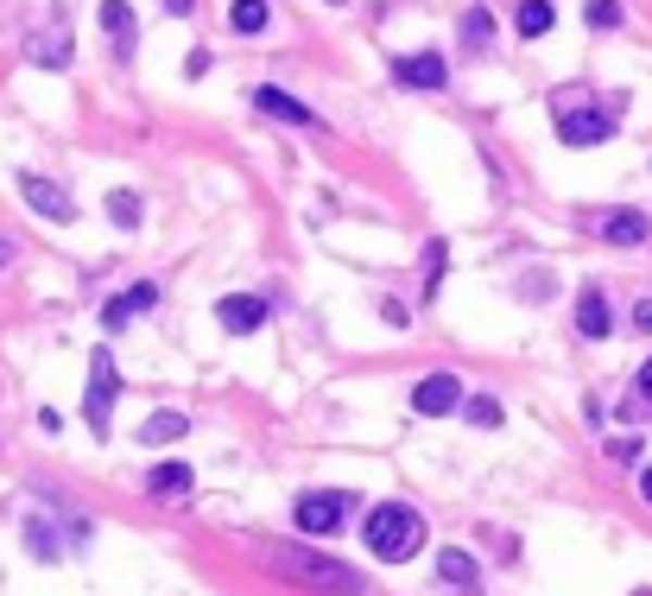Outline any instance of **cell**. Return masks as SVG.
Returning a JSON list of instances; mask_svg holds the SVG:
<instances>
[{
  "label": "cell",
  "instance_id": "cell-1",
  "mask_svg": "<svg viewBox=\"0 0 652 596\" xmlns=\"http://www.w3.org/2000/svg\"><path fill=\"white\" fill-rule=\"evenodd\" d=\"M260 564L273 571V578H286L298 591H324V596H362V571H349L342 559H329V552H311V539H286V546H266Z\"/></svg>",
  "mask_w": 652,
  "mask_h": 596
},
{
  "label": "cell",
  "instance_id": "cell-2",
  "mask_svg": "<svg viewBox=\"0 0 652 596\" xmlns=\"http://www.w3.org/2000/svg\"><path fill=\"white\" fill-rule=\"evenodd\" d=\"M362 539H367V552H374L380 564H405V559L425 552V514H412L405 501H380V508L367 514Z\"/></svg>",
  "mask_w": 652,
  "mask_h": 596
},
{
  "label": "cell",
  "instance_id": "cell-3",
  "mask_svg": "<svg viewBox=\"0 0 652 596\" xmlns=\"http://www.w3.org/2000/svg\"><path fill=\"white\" fill-rule=\"evenodd\" d=\"M114 400H121V369L109 362V349H96V356H89V387H83V419H89L96 438H109Z\"/></svg>",
  "mask_w": 652,
  "mask_h": 596
},
{
  "label": "cell",
  "instance_id": "cell-4",
  "mask_svg": "<svg viewBox=\"0 0 652 596\" xmlns=\"http://www.w3.org/2000/svg\"><path fill=\"white\" fill-rule=\"evenodd\" d=\"M349 514V495H336V488H311V495H298V508H291V526L304 533V539H324L329 526Z\"/></svg>",
  "mask_w": 652,
  "mask_h": 596
},
{
  "label": "cell",
  "instance_id": "cell-5",
  "mask_svg": "<svg viewBox=\"0 0 652 596\" xmlns=\"http://www.w3.org/2000/svg\"><path fill=\"white\" fill-rule=\"evenodd\" d=\"M71 58H76V38H71V20H64V13L26 38V64H38V71H64Z\"/></svg>",
  "mask_w": 652,
  "mask_h": 596
},
{
  "label": "cell",
  "instance_id": "cell-6",
  "mask_svg": "<svg viewBox=\"0 0 652 596\" xmlns=\"http://www.w3.org/2000/svg\"><path fill=\"white\" fill-rule=\"evenodd\" d=\"M615 134V114L609 109H564L557 102V140L564 147H602Z\"/></svg>",
  "mask_w": 652,
  "mask_h": 596
},
{
  "label": "cell",
  "instance_id": "cell-7",
  "mask_svg": "<svg viewBox=\"0 0 652 596\" xmlns=\"http://www.w3.org/2000/svg\"><path fill=\"white\" fill-rule=\"evenodd\" d=\"M20 197H26V210L45 216V223H76V197L64 185H51V178H38V172L20 178Z\"/></svg>",
  "mask_w": 652,
  "mask_h": 596
},
{
  "label": "cell",
  "instance_id": "cell-8",
  "mask_svg": "<svg viewBox=\"0 0 652 596\" xmlns=\"http://www.w3.org/2000/svg\"><path fill=\"white\" fill-rule=\"evenodd\" d=\"M254 109L273 114V121H286V127H304V134H324V114L311 109V102H298L286 89H273V83H260L254 89Z\"/></svg>",
  "mask_w": 652,
  "mask_h": 596
},
{
  "label": "cell",
  "instance_id": "cell-9",
  "mask_svg": "<svg viewBox=\"0 0 652 596\" xmlns=\"http://www.w3.org/2000/svg\"><path fill=\"white\" fill-rule=\"evenodd\" d=\"M266 318H273V305H266V298L260 293H228L216 305V324L228 336H260V324H266Z\"/></svg>",
  "mask_w": 652,
  "mask_h": 596
},
{
  "label": "cell",
  "instance_id": "cell-10",
  "mask_svg": "<svg viewBox=\"0 0 652 596\" xmlns=\"http://www.w3.org/2000/svg\"><path fill=\"white\" fill-rule=\"evenodd\" d=\"M456 407H463V381H456V374L437 369L412 387V412H418V419H443V412H456Z\"/></svg>",
  "mask_w": 652,
  "mask_h": 596
},
{
  "label": "cell",
  "instance_id": "cell-11",
  "mask_svg": "<svg viewBox=\"0 0 652 596\" xmlns=\"http://www.w3.org/2000/svg\"><path fill=\"white\" fill-rule=\"evenodd\" d=\"M96 20H102V33H109L114 58L127 64V58H134V45H140V20H134V7H127V0H102V7H96Z\"/></svg>",
  "mask_w": 652,
  "mask_h": 596
},
{
  "label": "cell",
  "instance_id": "cell-12",
  "mask_svg": "<svg viewBox=\"0 0 652 596\" xmlns=\"http://www.w3.org/2000/svg\"><path fill=\"white\" fill-rule=\"evenodd\" d=\"M595 235H602L609 248H640L652 235V223H647V210H602V216H595Z\"/></svg>",
  "mask_w": 652,
  "mask_h": 596
},
{
  "label": "cell",
  "instance_id": "cell-13",
  "mask_svg": "<svg viewBox=\"0 0 652 596\" xmlns=\"http://www.w3.org/2000/svg\"><path fill=\"white\" fill-rule=\"evenodd\" d=\"M437 578H443V591H456V596H481V564L463 546H443L437 552Z\"/></svg>",
  "mask_w": 652,
  "mask_h": 596
},
{
  "label": "cell",
  "instance_id": "cell-14",
  "mask_svg": "<svg viewBox=\"0 0 652 596\" xmlns=\"http://www.w3.org/2000/svg\"><path fill=\"white\" fill-rule=\"evenodd\" d=\"M393 83L399 89H443L450 83V64L437 51H418V58H399L393 64Z\"/></svg>",
  "mask_w": 652,
  "mask_h": 596
},
{
  "label": "cell",
  "instance_id": "cell-15",
  "mask_svg": "<svg viewBox=\"0 0 652 596\" xmlns=\"http://www.w3.org/2000/svg\"><path fill=\"white\" fill-rule=\"evenodd\" d=\"M152 305H159V286H152V280H140V286H127V293H114L109 305H102V324H109V331H121V324H134L140 311H152Z\"/></svg>",
  "mask_w": 652,
  "mask_h": 596
},
{
  "label": "cell",
  "instance_id": "cell-16",
  "mask_svg": "<svg viewBox=\"0 0 652 596\" xmlns=\"http://www.w3.org/2000/svg\"><path fill=\"white\" fill-rule=\"evenodd\" d=\"M577 331L589 336V343L609 336V298H602V286H582L577 293Z\"/></svg>",
  "mask_w": 652,
  "mask_h": 596
},
{
  "label": "cell",
  "instance_id": "cell-17",
  "mask_svg": "<svg viewBox=\"0 0 652 596\" xmlns=\"http://www.w3.org/2000/svg\"><path fill=\"white\" fill-rule=\"evenodd\" d=\"M146 488H152L159 501H184V495L197 488V470H190V463H159V470L146 476Z\"/></svg>",
  "mask_w": 652,
  "mask_h": 596
},
{
  "label": "cell",
  "instance_id": "cell-18",
  "mask_svg": "<svg viewBox=\"0 0 652 596\" xmlns=\"http://www.w3.org/2000/svg\"><path fill=\"white\" fill-rule=\"evenodd\" d=\"M228 26L241 38H260L273 26V7H266V0H235V7H228Z\"/></svg>",
  "mask_w": 652,
  "mask_h": 596
},
{
  "label": "cell",
  "instance_id": "cell-19",
  "mask_svg": "<svg viewBox=\"0 0 652 596\" xmlns=\"http://www.w3.org/2000/svg\"><path fill=\"white\" fill-rule=\"evenodd\" d=\"M513 26H519V38H544L551 26H557V7H551V0H519Z\"/></svg>",
  "mask_w": 652,
  "mask_h": 596
},
{
  "label": "cell",
  "instance_id": "cell-20",
  "mask_svg": "<svg viewBox=\"0 0 652 596\" xmlns=\"http://www.w3.org/2000/svg\"><path fill=\"white\" fill-rule=\"evenodd\" d=\"M184 432H190V419H184V412H152V419L140 425V438L152 450H159V445H178Z\"/></svg>",
  "mask_w": 652,
  "mask_h": 596
},
{
  "label": "cell",
  "instance_id": "cell-21",
  "mask_svg": "<svg viewBox=\"0 0 652 596\" xmlns=\"http://www.w3.org/2000/svg\"><path fill=\"white\" fill-rule=\"evenodd\" d=\"M463 38H469V51H488L494 45V13L488 7H469L463 13Z\"/></svg>",
  "mask_w": 652,
  "mask_h": 596
},
{
  "label": "cell",
  "instance_id": "cell-22",
  "mask_svg": "<svg viewBox=\"0 0 652 596\" xmlns=\"http://www.w3.org/2000/svg\"><path fill=\"white\" fill-rule=\"evenodd\" d=\"M437 286H443V241H425V286H418V298L431 305Z\"/></svg>",
  "mask_w": 652,
  "mask_h": 596
},
{
  "label": "cell",
  "instance_id": "cell-23",
  "mask_svg": "<svg viewBox=\"0 0 652 596\" xmlns=\"http://www.w3.org/2000/svg\"><path fill=\"white\" fill-rule=\"evenodd\" d=\"M582 20H589L595 33H615L627 13H620V0H589V7H582Z\"/></svg>",
  "mask_w": 652,
  "mask_h": 596
},
{
  "label": "cell",
  "instance_id": "cell-24",
  "mask_svg": "<svg viewBox=\"0 0 652 596\" xmlns=\"http://www.w3.org/2000/svg\"><path fill=\"white\" fill-rule=\"evenodd\" d=\"M26 546H33V559H58V539H51V521L45 514L26 521Z\"/></svg>",
  "mask_w": 652,
  "mask_h": 596
},
{
  "label": "cell",
  "instance_id": "cell-25",
  "mask_svg": "<svg viewBox=\"0 0 652 596\" xmlns=\"http://www.w3.org/2000/svg\"><path fill=\"white\" fill-rule=\"evenodd\" d=\"M109 216L121 228H140V197L134 190H109Z\"/></svg>",
  "mask_w": 652,
  "mask_h": 596
},
{
  "label": "cell",
  "instance_id": "cell-26",
  "mask_svg": "<svg viewBox=\"0 0 652 596\" xmlns=\"http://www.w3.org/2000/svg\"><path fill=\"white\" fill-rule=\"evenodd\" d=\"M463 412H469V425H501V400H488V394H475Z\"/></svg>",
  "mask_w": 652,
  "mask_h": 596
},
{
  "label": "cell",
  "instance_id": "cell-27",
  "mask_svg": "<svg viewBox=\"0 0 652 596\" xmlns=\"http://www.w3.org/2000/svg\"><path fill=\"white\" fill-rule=\"evenodd\" d=\"M634 400L652 407V362H640V374H634Z\"/></svg>",
  "mask_w": 652,
  "mask_h": 596
},
{
  "label": "cell",
  "instance_id": "cell-28",
  "mask_svg": "<svg viewBox=\"0 0 652 596\" xmlns=\"http://www.w3.org/2000/svg\"><path fill=\"white\" fill-rule=\"evenodd\" d=\"M609 457H620V463H627V457H640V438H609Z\"/></svg>",
  "mask_w": 652,
  "mask_h": 596
},
{
  "label": "cell",
  "instance_id": "cell-29",
  "mask_svg": "<svg viewBox=\"0 0 652 596\" xmlns=\"http://www.w3.org/2000/svg\"><path fill=\"white\" fill-rule=\"evenodd\" d=\"M634 331H652V298H640V305H634Z\"/></svg>",
  "mask_w": 652,
  "mask_h": 596
},
{
  "label": "cell",
  "instance_id": "cell-30",
  "mask_svg": "<svg viewBox=\"0 0 652 596\" xmlns=\"http://www.w3.org/2000/svg\"><path fill=\"white\" fill-rule=\"evenodd\" d=\"M165 13H172V20H190V13H197V0H165Z\"/></svg>",
  "mask_w": 652,
  "mask_h": 596
},
{
  "label": "cell",
  "instance_id": "cell-31",
  "mask_svg": "<svg viewBox=\"0 0 652 596\" xmlns=\"http://www.w3.org/2000/svg\"><path fill=\"white\" fill-rule=\"evenodd\" d=\"M7 261H13V241H7V235H0V273H7Z\"/></svg>",
  "mask_w": 652,
  "mask_h": 596
},
{
  "label": "cell",
  "instance_id": "cell-32",
  "mask_svg": "<svg viewBox=\"0 0 652 596\" xmlns=\"http://www.w3.org/2000/svg\"><path fill=\"white\" fill-rule=\"evenodd\" d=\"M640 495H647V508H652V470H647V476H640Z\"/></svg>",
  "mask_w": 652,
  "mask_h": 596
},
{
  "label": "cell",
  "instance_id": "cell-33",
  "mask_svg": "<svg viewBox=\"0 0 652 596\" xmlns=\"http://www.w3.org/2000/svg\"><path fill=\"white\" fill-rule=\"evenodd\" d=\"M329 7H342V0H329Z\"/></svg>",
  "mask_w": 652,
  "mask_h": 596
}]
</instances>
